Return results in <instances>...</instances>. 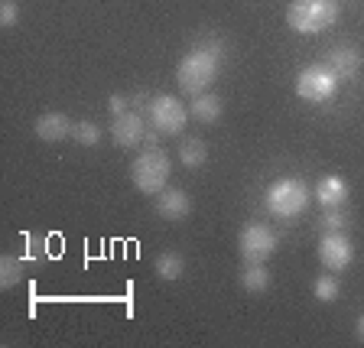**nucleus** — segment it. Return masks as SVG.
<instances>
[{"mask_svg": "<svg viewBox=\"0 0 364 348\" xmlns=\"http://www.w3.org/2000/svg\"><path fill=\"white\" fill-rule=\"evenodd\" d=\"M326 65L338 75V82H348V78H355L361 72V53L351 49V46H335L332 53H328Z\"/></svg>", "mask_w": 364, "mask_h": 348, "instance_id": "obj_12", "label": "nucleus"}, {"mask_svg": "<svg viewBox=\"0 0 364 348\" xmlns=\"http://www.w3.org/2000/svg\"><path fill=\"white\" fill-rule=\"evenodd\" d=\"M144 144H146V150L159 147V130H146V134H144Z\"/></svg>", "mask_w": 364, "mask_h": 348, "instance_id": "obj_24", "label": "nucleus"}, {"mask_svg": "<svg viewBox=\"0 0 364 348\" xmlns=\"http://www.w3.org/2000/svg\"><path fill=\"white\" fill-rule=\"evenodd\" d=\"M23 270H26V267H23V260L14 258V254H7V258L0 260V287H4V290H14L16 283L23 280Z\"/></svg>", "mask_w": 364, "mask_h": 348, "instance_id": "obj_18", "label": "nucleus"}, {"mask_svg": "<svg viewBox=\"0 0 364 348\" xmlns=\"http://www.w3.org/2000/svg\"><path fill=\"white\" fill-rule=\"evenodd\" d=\"M144 134H146L144 117H140L136 111H124V114H117V117H114V124H111L114 144L124 147V150H134V147L144 144Z\"/></svg>", "mask_w": 364, "mask_h": 348, "instance_id": "obj_9", "label": "nucleus"}, {"mask_svg": "<svg viewBox=\"0 0 364 348\" xmlns=\"http://www.w3.org/2000/svg\"><path fill=\"white\" fill-rule=\"evenodd\" d=\"M16 20H20L16 4H14V0H4V4H0V26H4V30H10V26H16Z\"/></svg>", "mask_w": 364, "mask_h": 348, "instance_id": "obj_22", "label": "nucleus"}, {"mask_svg": "<svg viewBox=\"0 0 364 348\" xmlns=\"http://www.w3.org/2000/svg\"><path fill=\"white\" fill-rule=\"evenodd\" d=\"M192 212V199L182 189H163L156 196V215L166 221H179Z\"/></svg>", "mask_w": 364, "mask_h": 348, "instance_id": "obj_11", "label": "nucleus"}, {"mask_svg": "<svg viewBox=\"0 0 364 348\" xmlns=\"http://www.w3.org/2000/svg\"><path fill=\"white\" fill-rule=\"evenodd\" d=\"M218 62H221V53L218 46H196L186 59L179 62V68H176V82H179V88L186 91V95H202L208 85L215 82V75H218Z\"/></svg>", "mask_w": 364, "mask_h": 348, "instance_id": "obj_1", "label": "nucleus"}, {"mask_svg": "<svg viewBox=\"0 0 364 348\" xmlns=\"http://www.w3.org/2000/svg\"><path fill=\"white\" fill-rule=\"evenodd\" d=\"M107 107H111V111H114V117H117V114H124V111H127V98H124V95H111V101H107Z\"/></svg>", "mask_w": 364, "mask_h": 348, "instance_id": "obj_23", "label": "nucleus"}, {"mask_svg": "<svg viewBox=\"0 0 364 348\" xmlns=\"http://www.w3.org/2000/svg\"><path fill=\"white\" fill-rule=\"evenodd\" d=\"M312 293H316L318 303H335V300L341 296V283L335 280L332 270H328V273H322V277L312 283Z\"/></svg>", "mask_w": 364, "mask_h": 348, "instance_id": "obj_19", "label": "nucleus"}, {"mask_svg": "<svg viewBox=\"0 0 364 348\" xmlns=\"http://www.w3.org/2000/svg\"><path fill=\"white\" fill-rule=\"evenodd\" d=\"M318 260L332 273L348 270L351 260H355V248H351V241L341 231L338 235H322V241H318Z\"/></svg>", "mask_w": 364, "mask_h": 348, "instance_id": "obj_8", "label": "nucleus"}, {"mask_svg": "<svg viewBox=\"0 0 364 348\" xmlns=\"http://www.w3.org/2000/svg\"><path fill=\"white\" fill-rule=\"evenodd\" d=\"M169 173H173V163H169L166 150H159V147L144 150L134 159V167H130V179H134V186L144 196H159L166 189Z\"/></svg>", "mask_w": 364, "mask_h": 348, "instance_id": "obj_3", "label": "nucleus"}, {"mask_svg": "<svg viewBox=\"0 0 364 348\" xmlns=\"http://www.w3.org/2000/svg\"><path fill=\"white\" fill-rule=\"evenodd\" d=\"M237 248H241V258L247 264H264L277 251V235L260 221H250V225H244L241 238H237Z\"/></svg>", "mask_w": 364, "mask_h": 348, "instance_id": "obj_6", "label": "nucleus"}, {"mask_svg": "<svg viewBox=\"0 0 364 348\" xmlns=\"http://www.w3.org/2000/svg\"><path fill=\"white\" fill-rule=\"evenodd\" d=\"M192 117L202 124H215L221 117V98L218 95H208V91L196 95V101H192Z\"/></svg>", "mask_w": 364, "mask_h": 348, "instance_id": "obj_14", "label": "nucleus"}, {"mask_svg": "<svg viewBox=\"0 0 364 348\" xmlns=\"http://www.w3.org/2000/svg\"><path fill=\"white\" fill-rule=\"evenodd\" d=\"M338 88V75H335L328 65H306L299 75H296V95L312 105H322L328 101Z\"/></svg>", "mask_w": 364, "mask_h": 348, "instance_id": "obj_5", "label": "nucleus"}, {"mask_svg": "<svg viewBox=\"0 0 364 348\" xmlns=\"http://www.w3.org/2000/svg\"><path fill=\"white\" fill-rule=\"evenodd\" d=\"M345 225H348V218H345L341 209H326V215L318 218V231L322 235H338V231H345Z\"/></svg>", "mask_w": 364, "mask_h": 348, "instance_id": "obj_21", "label": "nucleus"}, {"mask_svg": "<svg viewBox=\"0 0 364 348\" xmlns=\"http://www.w3.org/2000/svg\"><path fill=\"white\" fill-rule=\"evenodd\" d=\"M179 159H182V167H189V169H198L208 159V147H205V140H198V137H186L179 144Z\"/></svg>", "mask_w": 364, "mask_h": 348, "instance_id": "obj_15", "label": "nucleus"}, {"mask_svg": "<svg viewBox=\"0 0 364 348\" xmlns=\"http://www.w3.org/2000/svg\"><path fill=\"white\" fill-rule=\"evenodd\" d=\"M355 332H358V342H364V312L358 316V322H355Z\"/></svg>", "mask_w": 364, "mask_h": 348, "instance_id": "obj_25", "label": "nucleus"}, {"mask_svg": "<svg viewBox=\"0 0 364 348\" xmlns=\"http://www.w3.org/2000/svg\"><path fill=\"white\" fill-rule=\"evenodd\" d=\"M241 287L247 293H267L270 290V270L264 264H247L241 273Z\"/></svg>", "mask_w": 364, "mask_h": 348, "instance_id": "obj_16", "label": "nucleus"}, {"mask_svg": "<svg viewBox=\"0 0 364 348\" xmlns=\"http://www.w3.org/2000/svg\"><path fill=\"white\" fill-rule=\"evenodd\" d=\"M348 182L341 179V176H322L316 182V202L322 209H341V205L348 202Z\"/></svg>", "mask_w": 364, "mask_h": 348, "instance_id": "obj_10", "label": "nucleus"}, {"mask_svg": "<svg viewBox=\"0 0 364 348\" xmlns=\"http://www.w3.org/2000/svg\"><path fill=\"white\" fill-rule=\"evenodd\" d=\"M72 140H75V144H82V147H98V140H101L98 124H91V121H78L75 127H72Z\"/></svg>", "mask_w": 364, "mask_h": 348, "instance_id": "obj_20", "label": "nucleus"}, {"mask_svg": "<svg viewBox=\"0 0 364 348\" xmlns=\"http://www.w3.org/2000/svg\"><path fill=\"white\" fill-rule=\"evenodd\" d=\"M150 124L159 134L176 137L186 127V105L176 95H159V98L150 101Z\"/></svg>", "mask_w": 364, "mask_h": 348, "instance_id": "obj_7", "label": "nucleus"}, {"mask_svg": "<svg viewBox=\"0 0 364 348\" xmlns=\"http://www.w3.org/2000/svg\"><path fill=\"white\" fill-rule=\"evenodd\" d=\"M309 186L303 179H277L267 189L264 202L277 218H299L309 209Z\"/></svg>", "mask_w": 364, "mask_h": 348, "instance_id": "obj_4", "label": "nucleus"}, {"mask_svg": "<svg viewBox=\"0 0 364 348\" xmlns=\"http://www.w3.org/2000/svg\"><path fill=\"white\" fill-rule=\"evenodd\" d=\"M72 127H75V124L68 121L62 111H49V114H43V117L36 121V137L39 140H46V144H59V140L72 137Z\"/></svg>", "mask_w": 364, "mask_h": 348, "instance_id": "obj_13", "label": "nucleus"}, {"mask_svg": "<svg viewBox=\"0 0 364 348\" xmlns=\"http://www.w3.org/2000/svg\"><path fill=\"white\" fill-rule=\"evenodd\" d=\"M182 273H186V258H182V254L166 251V254L156 258V277H163V280H179Z\"/></svg>", "mask_w": 364, "mask_h": 348, "instance_id": "obj_17", "label": "nucleus"}, {"mask_svg": "<svg viewBox=\"0 0 364 348\" xmlns=\"http://www.w3.org/2000/svg\"><path fill=\"white\" fill-rule=\"evenodd\" d=\"M335 20H338L335 0H293L287 10V23L303 36L328 30V26H335Z\"/></svg>", "mask_w": 364, "mask_h": 348, "instance_id": "obj_2", "label": "nucleus"}]
</instances>
